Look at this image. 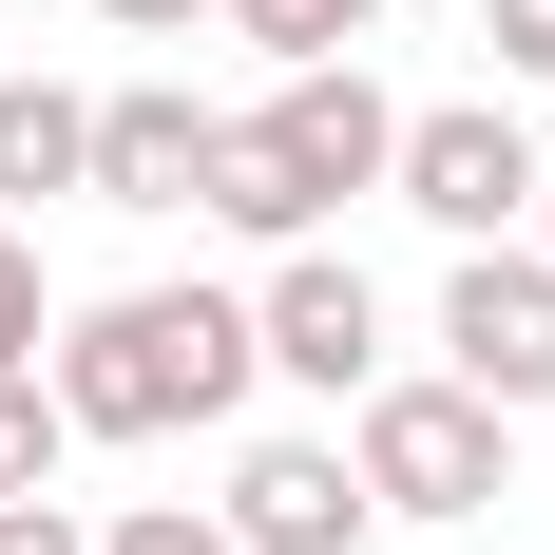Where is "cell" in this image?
<instances>
[{
  "label": "cell",
  "mask_w": 555,
  "mask_h": 555,
  "mask_svg": "<svg viewBox=\"0 0 555 555\" xmlns=\"http://www.w3.org/2000/svg\"><path fill=\"white\" fill-rule=\"evenodd\" d=\"M57 422L77 441H172V422H230V402L269 384V345H249V307L230 287H115V307H77L57 326Z\"/></svg>",
  "instance_id": "6da1fadb"
},
{
  "label": "cell",
  "mask_w": 555,
  "mask_h": 555,
  "mask_svg": "<svg viewBox=\"0 0 555 555\" xmlns=\"http://www.w3.org/2000/svg\"><path fill=\"white\" fill-rule=\"evenodd\" d=\"M384 154H402V96L364 77V57H307L269 115H211L192 211H211V230H249V249H307L345 192H384Z\"/></svg>",
  "instance_id": "7a4b0ae2"
},
{
  "label": "cell",
  "mask_w": 555,
  "mask_h": 555,
  "mask_svg": "<svg viewBox=\"0 0 555 555\" xmlns=\"http://www.w3.org/2000/svg\"><path fill=\"white\" fill-rule=\"evenodd\" d=\"M345 422H364L345 460H364V499H384V517H479V499H517V422H499L479 384H402V364H384Z\"/></svg>",
  "instance_id": "3957f363"
},
{
  "label": "cell",
  "mask_w": 555,
  "mask_h": 555,
  "mask_svg": "<svg viewBox=\"0 0 555 555\" xmlns=\"http://www.w3.org/2000/svg\"><path fill=\"white\" fill-rule=\"evenodd\" d=\"M537 134H517L499 96H441V115H402V154H384V192L422 230H460V249H499V230H537Z\"/></svg>",
  "instance_id": "277c9868"
},
{
  "label": "cell",
  "mask_w": 555,
  "mask_h": 555,
  "mask_svg": "<svg viewBox=\"0 0 555 555\" xmlns=\"http://www.w3.org/2000/svg\"><path fill=\"white\" fill-rule=\"evenodd\" d=\"M441 384H479L499 422L555 402V249L499 230V249H460V269H441Z\"/></svg>",
  "instance_id": "5b68a950"
},
{
  "label": "cell",
  "mask_w": 555,
  "mask_h": 555,
  "mask_svg": "<svg viewBox=\"0 0 555 555\" xmlns=\"http://www.w3.org/2000/svg\"><path fill=\"white\" fill-rule=\"evenodd\" d=\"M249 345H269L287 384L364 402V384H384V287L345 269V249H269V287H249Z\"/></svg>",
  "instance_id": "8992f818"
},
{
  "label": "cell",
  "mask_w": 555,
  "mask_h": 555,
  "mask_svg": "<svg viewBox=\"0 0 555 555\" xmlns=\"http://www.w3.org/2000/svg\"><path fill=\"white\" fill-rule=\"evenodd\" d=\"M211 517H230V555H364L384 499H364V460H345V441H249Z\"/></svg>",
  "instance_id": "52a82bcc"
},
{
  "label": "cell",
  "mask_w": 555,
  "mask_h": 555,
  "mask_svg": "<svg viewBox=\"0 0 555 555\" xmlns=\"http://www.w3.org/2000/svg\"><path fill=\"white\" fill-rule=\"evenodd\" d=\"M192 172H211V115L172 96V77L96 96V211H192Z\"/></svg>",
  "instance_id": "ba28073f"
},
{
  "label": "cell",
  "mask_w": 555,
  "mask_h": 555,
  "mask_svg": "<svg viewBox=\"0 0 555 555\" xmlns=\"http://www.w3.org/2000/svg\"><path fill=\"white\" fill-rule=\"evenodd\" d=\"M39 192H96V96L0 77V211H39Z\"/></svg>",
  "instance_id": "9c48e42d"
},
{
  "label": "cell",
  "mask_w": 555,
  "mask_h": 555,
  "mask_svg": "<svg viewBox=\"0 0 555 555\" xmlns=\"http://www.w3.org/2000/svg\"><path fill=\"white\" fill-rule=\"evenodd\" d=\"M364 20H384V0H230V39H269L287 77H307V57H364Z\"/></svg>",
  "instance_id": "30bf717a"
},
{
  "label": "cell",
  "mask_w": 555,
  "mask_h": 555,
  "mask_svg": "<svg viewBox=\"0 0 555 555\" xmlns=\"http://www.w3.org/2000/svg\"><path fill=\"white\" fill-rule=\"evenodd\" d=\"M57 441H77L57 384H39V364H0V499H57Z\"/></svg>",
  "instance_id": "8fae6325"
},
{
  "label": "cell",
  "mask_w": 555,
  "mask_h": 555,
  "mask_svg": "<svg viewBox=\"0 0 555 555\" xmlns=\"http://www.w3.org/2000/svg\"><path fill=\"white\" fill-rule=\"evenodd\" d=\"M96 555H230V517H211V499H115Z\"/></svg>",
  "instance_id": "7c38bea8"
},
{
  "label": "cell",
  "mask_w": 555,
  "mask_h": 555,
  "mask_svg": "<svg viewBox=\"0 0 555 555\" xmlns=\"http://www.w3.org/2000/svg\"><path fill=\"white\" fill-rule=\"evenodd\" d=\"M39 345H57V287H39V230L0 211V364H39Z\"/></svg>",
  "instance_id": "4fadbf2b"
},
{
  "label": "cell",
  "mask_w": 555,
  "mask_h": 555,
  "mask_svg": "<svg viewBox=\"0 0 555 555\" xmlns=\"http://www.w3.org/2000/svg\"><path fill=\"white\" fill-rule=\"evenodd\" d=\"M479 39H499V77H555V0H479Z\"/></svg>",
  "instance_id": "5bb4252c"
},
{
  "label": "cell",
  "mask_w": 555,
  "mask_h": 555,
  "mask_svg": "<svg viewBox=\"0 0 555 555\" xmlns=\"http://www.w3.org/2000/svg\"><path fill=\"white\" fill-rule=\"evenodd\" d=\"M0 555H96V517H57V499H0Z\"/></svg>",
  "instance_id": "9a60e30c"
},
{
  "label": "cell",
  "mask_w": 555,
  "mask_h": 555,
  "mask_svg": "<svg viewBox=\"0 0 555 555\" xmlns=\"http://www.w3.org/2000/svg\"><path fill=\"white\" fill-rule=\"evenodd\" d=\"M115 39H192V20H230V0H96Z\"/></svg>",
  "instance_id": "2e32d148"
},
{
  "label": "cell",
  "mask_w": 555,
  "mask_h": 555,
  "mask_svg": "<svg viewBox=\"0 0 555 555\" xmlns=\"http://www.w3.org/2000/svg\"><path fill=\"white\" fill-rule=\"evenodd\" d=\"M537 249H555V172H537Z\"/></svg>",
  "instance_id": "e0dca14e"
}]
</instances>
